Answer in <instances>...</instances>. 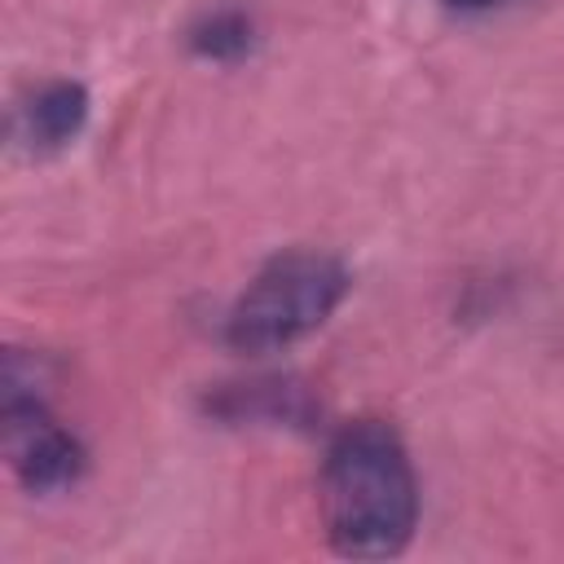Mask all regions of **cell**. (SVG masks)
<instances>
[{"mask_svg": "<svg viewBox=\"0 0 564 564\" xmlns=\"http://www.w3.org/2000/svg\"><path fill=\"white\" fill-rule=\"evenodd\" d=\"M31 383L22 379L18 357L9 352V361H4V454H9L13 476L31 494H53V489H62V485H70L79 476L84 449L44 410V401L35 397Z\"/></svg>", "mask_w": 564, "mask_h": 564, "instance_id": "3957f363", "label": "cell"}, {"mask_svg": "<svg viewBox=\"0 0 564 564\" xmlns=\"http://www.w3.org/2000/svg\"><path fill=\"white\" fill-rule=\"evenodd\" d=\"M449 9H463V13H480V9H494L498 0H445Z\"/></svg>", "mask_w": 564, "mask_h": 564, "instance_id": "8992f818", "label": "cell"}, {"mask_svg": "<svg viewBox=\"0 0 564 564\" xmlns=\"http://www.w3.org/2000/svg\"><path fill=\"white\" fill-rule=\"evenodd\" d=\"M352 278L344 260L308 247L278 251L242 286L225 317V339L234 352L264 357L313 335L348 295Z\"/></svg>", "mask_w": 564, "mask_h": 564, "instance_id": "7a4b0ae2", "label": "cell"}, {"mask_svg": "<svg viewBox=\"0 0 564 564\" xmlns=\"http://www.w3.org/2000/svg\"><path fill=\"white\" fill-rule=\"evenodd\" d=\"M251 35H256V26L242 9H207L189 26V48L212 62H234L251 48Z\"/></svg>", "mask_w": 564, "mask_h": 564, "instance_id": "5b68a950", "label": "cell"}, {"mask_svg": "<svg viewBox=\"0 0 564 564\" xmlns=\"http://www.w3.org/2000/svg\"><path fill=\"white\" fill-rule=\"evenodd\" d=\"M88 119V93L75 79H48L35 84L31 97L13 110V137L31 150V154H48L62 150Z\"/></svg>", "mask_w": 564, "mask_h": 564, "instance_id": "277c9868", "label": "cell"}, {"mask_svg": "<svg viewBox=\"0 0 564 564\" xmlns=\"http://www.w3.org/2000/svg\"><path fill=\"white\" fill-rule=\"evenodd\" d=\"M317 502L326 538L339 555H401L419 524V480L397 427L383 419L344 423L326 445Z\"/></svg>", "mask_w": 564, "mask_h": 564, "instance_id": "6da1fadb", "label": "cell"}]
</instances>
